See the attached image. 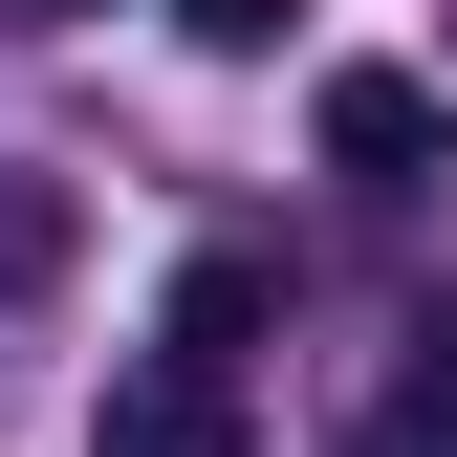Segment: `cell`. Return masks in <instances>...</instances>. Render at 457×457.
Here are the masks:
<instances>
[{"label":"cell","instance_id":"cell-1","mask_svg":"<svg viewBox=\"0 0 457 457\" xmlns=\"http://www.w3.org/2000/svg\"><path fill=\"white\" fill-rule=\"evenodd\" d=\"M305 131H327V175H349V196H436V175H457V109H436L414 66H327Z\"/></svg>","mask_w":457,"mask_h":457},{"label":"cell","instance_id":"cell-7","mask_svg":"<svg viewBox=\"0 0 457 457\" xmlns=\"http://www.w3.org/2000/svg\"><path fill=\"white\" fill-rule=\"evenodd\" d=\"M0 22H87V0H0Z\"/></svg>","mask_w":457,"mask_h":457},{"label":"cell","instance_id":"cell-6","mask_svg":"<svg viewBox=\"0 0 457 457\" xmlns=\"http://www.w3.org/2000/svg\"><path fill=\"white\" fill-rule=\"evenodd\" d=\"M175 22L218 44V66H262V44H283V22H305V0H175Z\"/></svg>","mask_w":457,"mask_h":457},{"label":"cell","instance_id":"cell-2","mask_svg":"<svg viewBox=\"0 0 457 457\" xmlns=\"http://www.w3.org/2000/svg\"><path fill=\"white\" fill-rule=\"evenodd\" d=\"M87 457H240V370L131 349V370H109V414H87Z\"/></svg>","mask_w":457,"mask_h":457},{"label":"cell","instance_id":"cell-3","mask_svg":"<svg viewBox=\"0 0 457 457\" xmlns=\"http://www.w3.org/2000/svg\"><path fill=\"white\" fill-rule=\"evenodd\" d=\"M349 457H457V305L392 349V392H370V436H349Z\"/></svg>","mask_w":457,"mask_h":457},{"label":"cell","instance_id":"cell-5","mask_svg":"<svg viewBox=\"0 0 457 457\" xmlns=\"http://www.w3.org/2000/svg\"><path fill=\"white\" fill-rule=\"evenodd\" d=\"M66 240H87L66 175H0V305H44V283H66Z\"/></svg>","mask_w":457,"mask_h":457},{"label":"cell","instance_id":"cell-4","mask_svg":"<svg viewBox=\"0 0 457 457\" xmlns=\"http://www.w3.org/2000/svg\"><path fill=\"white\" fill-rule=\"evenodd\" d=\"M262 305H283V283H262L240 240H218V262L175 283V327H153V349H196V370H240V349H262Z\"/></svg>","mask_w":457,"mask_h":457}]
</instances>
